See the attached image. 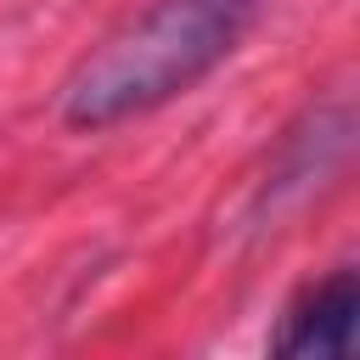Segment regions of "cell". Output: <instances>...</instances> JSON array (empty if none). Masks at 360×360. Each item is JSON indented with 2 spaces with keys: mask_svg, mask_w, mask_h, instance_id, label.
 <instances>
[{
  "mask_svg": "<svg viewBox=\"0 0 360 360\" xmlns=\"http://www.w3.org/2000/svg\"><path fill=\"white\" fill-rule=\"evenodd\" d=\"M354 315H360V276H354V264H338L281 309V321L270 332V354H292V360L332 354L338 360L354 349Z\"/></svg>",
  "mask_w": 360,
  "mask_h": 360,
  "instance_id": "2",
  "label": "cell"
},
{
  "mask_svg": "<svg viewBox=\"0 0 360 360\" xmlns=\"http://www.w3.org/2000/svg\"><path fill=\"white\" fill-rule=\"evenodd\" d=\"M264 0H152L101 34L56 84V118L79 135L146 118L236 56Z\"/></svg>",
  "mask_w": 360,
  "mask_h": 360,
  "instance_id": "1",
  "label": "cell"
}]
</instances>
